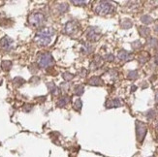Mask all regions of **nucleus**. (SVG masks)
I'll list each match as a JSON object with an SVG mask.
<instances>
[{"label": "nucleus", "mask_w": 158, "mask_h": 157, "mask_svg": "<svg viewBox=\"0 0 158 157\" xmlns=\"http://www.w3.org/2000/svg\"><path fill=\"white\" fill-rule=\"evenodd\" d=\"M54 34L55 32L53 30V28H50V27L43 28L36 33L35 41L40 46H48L50 42H52V39L54 36Z\"/></svg>", "instance_id": "nucleus-1"}, {"label": "nucleus", "mask_w": 158, "mask_h": 157, "mask_svg": "<svg viewBox=\"0 0 158 157\" xmlns=\"http://www.w3.org/2000/svg\"><path fill=\"white\" fill-rule=\"evenodd\" d=\"M38 64L42 68H48L54 64L53 57L50 53H44L38 57Z\"/></svg>", "instance_id": "nucleus-2"}, {"label": "nucleus", "mask_w": 158, "mask_h": 157, "mask_svg": "<svg viewBox=\"0 0 158 157\" xmlns=\"http://www.w3.org/2000/svg\"><path fill=\"white\" fill-rule=\"evenodd\" d=\"M114 8L113 5L109 2H105V1H101L98 3V5L95 8V12L98 15H108L111 12H113Z\"/></svg>", "instance_id": "nucleus-3"}, {"label": "nucleus", "mask_w": 158, "mask_h": 157, "mask_svg": "<svg viewBox=\"0 0 158 157\" xmlns=\"http://www.w3.org/2000/svg\"><path fill=\"white\" fill-rule=\"evenodd\" d=\"M29 23L33 26H41V25L44 23L45 22V16L41 14V13H33L30 16H29Z\"/></svg>", "instance_id": "nucleus-4"}, {"label": "nucleus", "mask_w": 158, "mask_h": 157, "mask_svg": "<svg viewBox=\"0 0 158 157\" xmlns=\"http://www.w3.org/2000/svg\"><path fill=\"white\" fill-rule=\"evenodd\" d=\"M147 126L143 122L141 121L136 122V134H137V140L139 142L142 143L144 141V139L147 135Z\"/></svg>", "instance_id": "nucleus-5"}, {"label": "nucleus", "mask_w": 158, "mask_h": 157, "mask_svg": "<svg viewBox=\"0 0 158 157\" xmlns=\"http://www.w3.org/2000/svg\"><path fill=\"white\" fill-rule=\"evenodd\" d=\"M101 36V32L98 29V27H89L87 33V37L89 41L91 42H95L100 38Z\"/></svg>", "instance_id": "nucleus-6"}, {"label": "nucleus", "mask_w": 158, "mask_h": 157, "mask_svg": "<svg viewBox=\"0 0 158 157\" xmlns=\"http://www.w3.org/2000/svg\"><path fill=\"white\" fill-rule=\"evenodd\" d=\"M79 29V24L75 20H71V22L67 23L65 24V27H64V31H65L66 34H69V35H72V34L76 33Z\"/></svg>", "instance_id": "nucleus-7"}, {"label": "nucleus", "mask_w": 158, "mask_h": 157, "mask_svg": "<svg viewBox=\"0 0 158 157\" xmlns=\"http://www.w3.org/2000/svg\"><path fill=\"white\" fill-rule=\"evenodd\" d=\"M0 47L2 49L9 50L13 48V40L10 39L9 37H4L0 40Z\"/></svg>", "instance_id": "nucleus-8"}, {"label": "nucleus", "mask_w": 158, "mask_h": 157, "mask_svg": "<svg viewBox=\"0 0 158 157\" xmlns=\"http://www.w3.org/2000/svg\"><path fill=\"white\" fill-rule=\"evenodd\" d=\"M118 58L120 59L121 61H127L132 58V54L126 52V50H120L118 53Z\"/></svg>", "instance_id": "nucleus-9"}, {"label": "nucleus", "mask_w": 158, "mask_h": 157, "mask_svg": "<svg viewBox=\"0 0 158 157\" xmlns=\"http://www.w3.org/2000/svg\"><path fill=\"white\" fill-rule=\"evenodd\" d=\"M70 102V98L68 96H64V97H61L60 99L58 100L57 102V106L58 107H64V106H66L68 103Z\"/></svg>", "instance_id": "nucleus-10"}, {"label": "nucleus", "mask_w": 158, "mask_h": 157, "mask_svg": "<svg viewBox=\"0 0 158 157\" xmlns=\"http://www.w3.org/2000/svg\"><path fill=\"white\" fill-rule=\"evenodd\" d=\"M88 83L90 86H102V80L98 77H93L88 80Z\"/></svg>", "instance_id": "nucleus-11"}, {"label": "nucleus", "mask_w": 158, "mask_h": 157, "mask_svg": "<svg viewBox=\"0 0 158 157\" xmlns=\"http://www.w3.org/2000/svg\"><path fill=\"white\" fill-rule=\"evenodd\" d=\"M121 105V102L119 101V99H114V100H111L107 103V107L108 108H112V107H119Z\"/></svg>", "instance_id": "nucleus-12"}, {"label": "nucleus", "mask_w": 158, "mask_h": 157, "mask_svg": "<svg viewBox=\"0 0 158 157\" xmlns=\"http://www.w3.org/2000/svg\"><path fill=\"white\" fill-rule=\"evenodd\" d=\"M48 87H49V89H50V93H52L53 95H56L57 93L59 92V91H58L57 86H55V84H54L53 83H48Z\"/></svg>", "instance_id": "nucleus-13"}, {"label": "nucleus", "mask_w": 158, "mask_h": 157, "mask_svg": "<svg viewBox=\"0 0 158 157\" xmlns=\"http://www.w3.org/2000/svg\"><path fill=\"white\" fill-rule=\"evenodd\" d=\"M92 50H93V47L89 44H84L82 48V52L84 53H91Z\"/></svg>", "instance_id": "nucleus-14"}, {"label": "nucleus", "mask_w": 158, "mask_h": 157, "mask_svg": "<svg viewBox=\"0 0 158 157\" xmlns=\"http://www.w3.org/2000/svg\"><path fill=\"white\" fill-rule=\"evenodd\" d=\"M139 33L142 37H147L149 34V29L147 27H139Z\"/></svg>", "instance_id": "nucleus-15"}, {"label": "nucleus", "mask_w": 158, "mask_h": 157, "mask_svg": "<svg viewBox=\"0 0 158 157\" xmlns=\"http://www.w3.org/2000/svg\"><path fill=\"white\" fill-rule=\"evenodd\" d=\"M1 66H2V69L4 71H9L11 69V67H12V62L9 61V60H5V61L2 62Z\"/></svg>", "instance_id": "nucleus-16"}, {"label": "nucleus", "mask_w": 158, "mask_h": 157, "mask_svg": "<svg viewBox=\"0 0 158 157\" xmlns=\"http://www.w3.org/2000/svg\"><path fill=\"white\" fill-rule=\"evenodd\" d=\"M141 20H142V23H144V24H149V23H152V18L151 17H149L147 15H144L143 16L142 18H141Z\"/></svg>", "instance_id": "nucleus-17"}, {"label": "nucleus", "mask_w": 158, "mask_h": 157, "mask_svg": "<svg viewBox=\"0 0 158 157\" xmlns=\"http://www.w3.org/2000/svg\"><path fill=\"white\" fill-rule=\"evenodd\" d=\"M84 88L83 86H76L75 88H74V92H75V94L76 95H82L83 93H84Z\"/></svg>", "instance_id": "nucleus-18"}, {"label": "nucleus", "mask_w": 158, "mask_h": 157, "mask_svg": "<svg viewBox=\"0 0 158 157\" xmlns=\"http://www.w3.org/2000/svg\"><path fill=\"white\" fill-rule=\"evenodd\" d=\"M132 25H133V23H132L131 20H124L123 22L121 23V26L124 28V29H128V28H130Z\"/></svg>", "instance_id": "nucleus-19"}, {"label": "nucleus", "mask_w": 158, "mask_h": 157, "mask_svg": "<svg viewBox=\"0 0 158 157\" xmlns=\"http://www.w3.org/2000/svg\"><path fill=\"white\" fill-rule=\"evenodd\" d=\"M68 8H69V6H68V4H60L58 7H57V10L59 13H61V14H63V13H65Z\"/></svg>", "instance_id": "nucleus-20"}, {"label": "nucleus", "mask_w": 158, "mask_h": 157, "mask_svg": "<svg viewBox=\"0 0 158 157\" xmlns=\"http://www.w3.org/2000/svg\"><path fill=\"white\" fill-rule=\"evenodd\" d=\"M138 78V72L137 71H131L128 74V79L129 80H136Z\"/></svg>", "instance_id": "nucleus-21"}, {"label": "nucleus", "mask_w": 158, "mask_h": 157, "mask_svg": "<svg viewBox=\"0 0 158 157\" xmlns=\"http://www.w3.org/2000/svg\"><path fill=\"white\" fill-rule=\"evenodd\" d=\"M82 106H83V103H82V101H81V99H77L75 101V104H74V109L75 110L80 111L81 108H82Z\"/></svg>", "instance_id": "nucleus-22"}, {"label": "nucleus", "mask_w": 158, "mask_h": 157, "mask_svg": "<svg viewBox=\"0 0 158 157\" xmlns=\"http://www.w3.org/2000/svg\"><path fill=\"white\" fill-rule=\"evenodd\" d=\"M157 40L155 39V38H149L148 41H147V44L149 47H156L157 46Z\"/></svg>", "instance_id": "nucleus-23"}, {"label": "nucleus", "mask_w": 158, "mask_h": 157, "mask_svg": "<svg viewBox=\"0 0 158 157\" xmlns=\"http://www.w3.org/2000/svg\"><path fill=\"white\" fill-rule=\"evenodd\" d=\"M147 118L148 119H153L155 116H156V113H155V111H153V110H150L148 113H147Z\"/></svg>", "instance_id": "nucleus-24"}, {"label": "nucleus", "mask_w": 158, "mask_h": 157, "mask_svg": "<svg viewBox=\"0 0 158 157\" xmlns=\"http://www.w3.org/2000/svg\"><path fill=\"white\" fill-rule=\"evenodd\" d=\"M63 78H64V80H67V82H69V80H73L74 75H72L70 73H64L63 74Z\"/></svg>", "instance_id": "nucleus-25"}, {"label": "nucleus", "mask_w": 158, "mask_h": 157, "mask_svg": "<svg viewBox=\"0 0 158 157\" xmlns=\"http://www.w3.org/2000/svg\"><path fill=\"white\" fill-rule=\"evenodd\" d=\"M141 42L140 41H136V42H134V43H132V48H133L134 50H136V49H140L141 48Z\"/></svg>", "instance_id": "nucleus-26"}, {"label": "nucleus", "mask_w": 158, "mask_h": 157, "mask_svg": "<svg viewBox=\"0 0 158 157\" xmlns=\"http://www.w3.org/2000/svg\"><path fill=\"white\" fill-rule=\"evenodd\" d=\"M105 58L107 59V60H109V61H113L114 59V56H112V54H109V56H107Z\"/></svg>", "instance_id": "nucleus-27"}, {"label": "nucleus", "mask_w": 158, "mask_h": 157, "mask_svg": "<svg viewBox=\"0 0 158 157\" xmlns=\"http://www.w3.org/2000/svg\"><path fill=\"white\" fill-rule=\"evenodd\" d=\"M72 3H74V4H85L87 2L85 1H72Z\"/></svg>", "instance_id": "nucleus-28"}, {"label": "nucleus", "mask_w": 158, "mask_h": 157, "mask_svg": "<svg viewBox=\"0 0 158 157\" xmlns=\"http://www.w3.org/2000/svg\"><path fill=\"white\" fill-rule=\"evenodd\" d=\"M155 100H156V102L158 103V91L156 92V96H155Z\"/></svg>", "instance_id": "nucleus-29"}, {"label": "nucleus", "mask_w": 158, "mask_h": 157, "mask_svg": "<svg viewBox=\"0 0 158 157\" xmlns=\"http://www.w3.org/2000/svg\"><path fill=\"white\" fill-rule=\"evenodd\" d=\"M154 31L158 34V25H156V26H155V28H154Z\"/></svg>", "instance_id": "nucleus-30"}, {"label": "nucleus", "mask_w": 158, "mask_h": 157, "mask_svg": "<svg viewBox=\"0 0 158 157\" xmlns=\"http://www.w3.org/2000/svg\"><path fill=\"white\" fill-rule=\"evenodd\" d=\"M156 126H157V129H158V122H157V125Z\"/></svg>", "instance_id": "nucleus-31"}]
</instances>
